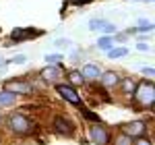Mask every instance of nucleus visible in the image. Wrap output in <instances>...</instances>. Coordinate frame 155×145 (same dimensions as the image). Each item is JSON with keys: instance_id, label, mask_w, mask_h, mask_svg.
Masks as SVG:
<instances>
[{"instance_id": "nucleus-1", "label": "nucleus", "mask_w": 155, "mask_h": 145, "mask_svg": "<svg viewBox=\"0 0 155 145\" xmlns=\"http://www.w3.org/2000/svg\"><path fill=\"white\" fill-rule=\"evenodd\" d=\"M6 129L8 133L19 137V139H25V137H31V135L37 131L35 120H31L23 110H17V112H11L6 116Z\"/></svg>"}, {"instance_id": "nucleus-2", "label": "nucleus", "mask_w": 155, "mask_h": 145, "mask_svg": "<svg viewBox=\"0 0 155 145\" xmlns=\"http://www.w3.org/2000/svg\"><path fill=\"white\" fill-rule=\"evenodd\" d=\"M132 102L139 110H147L151 112L155 106V83L151 79H141L137 81V87L132 91Z\"/></svg>"}, {"instance_id": "nucleus-3", "label": "nucleus", "mask_w": 155, "mask_h": 145, "mask_svg": "<svg viewBox=\"0 0 155 145\" xmlns=\"http://www.w3.org/2000/svg\"><path fill=\"white\" fill-rule=\"evenodd\" d=\"M50 129H52V133L62 137V139H72L74 135H77V126H74V122L71 118H66V116H62V114H54L52 118H50Z\"/></svg>"}, {"instance_id": "nucleus-4", "label": "nucleus", "mask_w": 155, "mask_h": 145, "mask_svg": "<svg viewBox=\"0 0 155 145\" xmlns=\"http://www.w3.org/2000/svg\"><path fill=\"white\" fill-rule=\"evenodd\" d=\"M2 89L4 91H8V93H12V96H31L35 89H33V85L29 83L27 79H23V77H15V79H4L2 81Z\"/></svg>"}, {"instance_id": "nucleus-5", "label": "nucleus", "mask_w": 155, "mask_h": 145, "mask_svg": "<svg viewBox=\"0 0 155 145\" xmlns=\"http://www.w3.org/2000/svg\"><path fill=\"white\" fill-rule=\"evenodd\" d=\"M87 135H89V141L93 145H110V141H112V133H110V129H107L104 122L89 124Z\"/></svg>"}, {"instance_id": "nucleus-6", "label": "nucleus", "mask_w": 155, "mask_h": 145, "mask_svg": "<svg viewBox=\"0 0 155 145\" xmlns=\"http://www.w3.org/2000/svg\"><path fill=\"white\" fill-rule=\"evenodd\" d=\"M54 87H56V93H58L66 104H71L74 108H81V106H83V97L79 96L77 87H72V85H68V83H56Z\"/></svg>"}, {"instance_id": "nucleus-7", "label": "nucleus", "mask_w": 155, "mask_h": 145, "mask_svg": "<svg viewBox=\"0 0 155 145\" xmlns=\"http://www.w3.org/2000/svg\"><path fill=\"white\" fill-rule=\"evenodd\" d=\"M120 133H124L130 139H137V137H145L149 133V124L143 120V118H137V120H128L120 126Z\"/></svg>"}, {"instance_id": "nucleus-8", "label": "nucleus", "mask_w": 155, "mask_h": 145, "mask_svg": "<svg viewBox=\"0 0 155 145\" xmlns=\"http://www.w3.org/2000/svg\"><path fill=\"white\" fill-rule=\"evenodd\" d=\"M44 35L41 29H33V27H17L11 31V44H19V42H27V39H35V37Z\"/></svg>"}, {"instance_id": "nucleus-9", "label": "nucleus", "mask_w": 155, "mask_h": 145, "mask_svg": "<svg viewBox=\"0 0 155 145\" xmlns=\"http://www.w3.org/2000/svg\"><path fill=\"white\" fill-rule=\"evenodd\" d=\"M64 75V69H62V64H46L41 71H39V79L44 81V83H52L56 85L60 81V77Z\"/></svg>"}, {"instance_id": "nucleus-10", "label": "nucleus", "mask_w": 155, "mask_h": 145, "mask_svg": "<svg viewBox=\"0 0 155 145\" xmlns=\"http://www.w3.org/2000/svg\"><path fill=\"white\" fill-rule=\"evenodd\" d=\"M89 29H91V31H99L101 35H114V33L118 31V27L112 23V21H106V19H101V17L91 19V21H89Z\"/></svg>"}, {"instance_id": "nucleus-11", "label": "nucleus", "mask_w": 155, "mask_h": 145, "mask_svg": "<svg viewBox=\"0 0 155 145\" xmlns=\"http://www.w3.org/2000/svg\"><path fill=\"white\" fill-rule=\"evenodd\" d=\"M81 75H83L85 81H89V83H95V81H99V75H101V69L97 66L95 62H85L83 66H81Z\"/></svg>"}, {"instance_id": "nucleus-12", "label": "nucleus", "mask_w": 155, "mask_h": 145, "mask_svg": "<svg viewBox=\"0 0 155 145\" xmlns=\"http://www.w3.org/2000/svg\"><path fill=\"white\" fill-rule=\"evenodd\" d=\"M120 79H122V75L118 71H101V75H99V83H101V87H106V89L118 87Z\"/></svg>"}, {"instance_id": "nucleus-13", "label": "nucleus", "mask_w": 155, "mask_h": 145, "mask_svg": "<svg viewBox=\"0 0 155 145\" xmlns=\"http://www.w3.org/2000/svg\"><path fill=\"white\" fill-rule=\"evenodd\" d=\"M66 79H68V85H72V87H83L87 81L83 79V75L77 71V69H72V71L66 72Z\"/></svg>"}, {"instance_id": "nucleus-14", "label": "nucleus", "mask_w": 155, "mask_h": 145, "mask_svg": "<svg viewBox=\"0 0 155 145\" xmlns=\"http://www.w3.org/2000/svg\"><path fill=\"white\" fill-rule=\"evenodd\" d=\"M118 85L122 87V91H124L126 96L130 97V96H132V91H134V87H137V79H132V77H122Z\"/></svg>"}, {"instance_id": "nucleus-15", "label": "nucleus", "mask_w": 155, "mask_h": 145, "mask_svg": "<svg viewBox=\"0 0 155 145\" xmlns=\"http://www.w3.org/2000/svg\"><path fill=\"white\" fill-rule=\"evenodd\" d=\"M15 104H17V96L0 89V108H12Z\"/></svg>"}, {"instance_id": "nucleus-16", "label": "nucleus", "mask_w": 155, "mask_h": 145, "mask_svg": "<svg viewBox=\"0 0 155 145\" xmlns=\"http://www.w3.org/2000/svg\"><path fill=\"white\" fill-rule=\"evenodd\" d=\"M81 116H83L85 120L89 122V124H95V122H104V118L99 116V114H95L93 110H89V108H85V106H81Z\"/></svg>"}, {"instance_id": "nucleus-17", "label": "nucleus", "mask_w": 155, "mask_h": 145, "mask_svg": "<svg viewBox=\"0 0 155 145\" xmlns=\"http://www.w3.org/2000/svg\"><path fill=\"white\" fill-rule=\"evenodd\" d=\"M106 54H107L110 60H118V58H124V56L128 54V48H124V46H114L112 50H107Z\"/></svg>"}, {"instance_id": "nucleus-18", "label": "nucleus", "mask_w": 155, "mask_h": 145, "mask_svg": "<svg viewBox=\"0 0 155 145\" xmlns=\"http://www.w3.org/2000/svg\"><path fill=\"white\" fill-rule=\"evenodd\" d=\"M95 46L101 50V52H107V50L114 48V37H112V35H101L99 39H97Z\"/></svg>"}, {"instance_id": "nucleus-19", "label": "nucleus", "mask_w": 155, "mask_h": 145, "mask_svg": "<svg viewBox=\"0 0 155 145\" xmlns=\"http://www.w3.org/2000/svg\"><path fill=\"white\" fill-rule=\"evenodd\" d=\"M110 145H132V139H130V137H126L124 133H120V131H118V133L112 137Z\"/></svg>"}, {"instance_id": "nucleus-20", "label": "nucleus", "mask_w": 155, "mask_h": 145, "mask_svg": "<svg viewBox=\"0 0 155 145\" xmlns=\"http://www.w3.org/2000/svg\"><path fill=\"white\" fill-rule=\"evenodd\" d=\"M54 46H56V48H62V50H66V48H74L72 39H68V37H56Z\"/></svg>"}, {"instance_id": "nucleus-21", "label": "nucleus", "mask_w": 155, "mask_h": 145, "mask_svg": "<svg viewBox=\"0 0 155 145\" xmlns=\"http://www.w3.org/2000/svg\"><path fill=\"white\" fill-rule=\"evenodd\" d=\"M62 58H64V56H62L60 52H52V54H46V56H44V60L48 62V64H60Z\"/></svg>"}, {"instance_id": "nucleus-22", "label": "nucleus", "mask_w": 155, "mask_h": 145, "mask_svg": "<svg viewBox=\"0 0 155 145\" xmlns=\"http://www.w3.org/2000/svg\"><path fill=\"white\" fill-rule=\"evenodd\" d=\"M25 62H27L25 54H15L12 58H8V64H25Z\"/></svg>"}, {"instance_id": "nucleus-23", "label": "nucleus", "mask_w": 155, "mask_h": 145, "mask_svg": "<svg viewBox=\"0 0 155 145\" xmlns=\"http://www.w3.org/2000/svg\"><path fill=\"white\" fill-rule=\"evenodd\" d=\"M132 145H153V141L145 135V137H137V139H132Z\"/></svg>"}, {"instance_id": "nucleus-24", "label": "nucleus", "mask_w": 155, "mask_h": 145, "mask_svg": "<svg viewBox=\"0 0 155 145\" xmlns=\"http://www.w3.org/2000/svg\"><path fill=\"white\" fill-rule=\"evenodd\" d=\"M139 72L145 75V77H149V79H153V77H155V69H153V66H141Z\"/></svg>"}, {"instance_id": "nucleus-25", "label": "nucleus", "mask_w": 155, "mask_h": 145, "mask_svg": "<svg viewBox=\"0 0 155 145\" xmlns=\"http://www.w3.org/2000/svg\"><path fill=\"white\" fill-rule=\"evenodd\" d=\"M137 50L139 52H151V46L147 42H137Z\"/></svg>"}, {"instance_id": "nucleus-26", "label": "nucleus", "mask_w": 155, "mask_h": 145, "mask_svg": "<svg viewBox=\"0 0 155 145\" xmlns=\"http://www.w3.org/2000/svg\"><path fill=\"white\" fill-rule=\"evenodd\" d=\"M114 44H116V42H120V44H124V42H126V39H128V35H126V33H114Z\"/></svg>"}, {"instance_id": "nucleus-27", "label": "nucleus", "mask_w": 155, "mask_h": 145, "mask_svg": "<svg viewBox=\"0 0 155 145\" xmlns=\"http://www.w3.org/2000/svg\"><path fill=\"white\" fill-rule=\"evenodd\" d=\"M147 25H151V21H147V19H137V27H147Z\"/></svg>"}, {"instance_id": "nucleus-28", "label": "nucleus", "mask_w": 155, "mask_h": 145, "mask_svg": "<svg viewBox=\"0 0 155 145\" xmlns=\"http://www.w3.org/2000/svg\"><path fill=\"white\" fill-rule=\"evenodd\" d=\"M6 64H8V60H6V58H2V56H0V69H4V66H6Z\"/></svg>"}, {"instance_id": "nucleus-29", "label": "nucleus", "mask_w": 155, "mask_h": 145, "mask_svg": "<svg viewBox=\"0 0 155 145\" xmlns=\"http://www.w3.org/2000/svg\"><path fill=\"white\" fill-rule=\"evenodd\" d=\"M77 2H81V4H85V2H91V0H77Z\"/></svg>"}, {"instance_id": "nucleus-30", "label": "nucleus", "mask_w": 155, "mask_h": 145, "mask_svg": "<svg viewBox=\"0 0 155 145\" xmlns=\"http://www.w3.org/2000/svg\"><path fill=\"white\" fill-rule=\"evenodd\" d=\"M0 124H2V112H0Z\"/></svg>"}, {"instance_id": "nucleus-31", "label": "nucleus", "mask_w": 155, "mask_h": 145, "mask_svg": "<svg viewBox=\"0 0 155 145\" xmlns=\"http://www.w3.org/2000/svg\"><path fill=\"white\" fill-rule=\"evenodd\" d=\"M143 2H155V0H143Z\"/></svg>"}]
</instances>
